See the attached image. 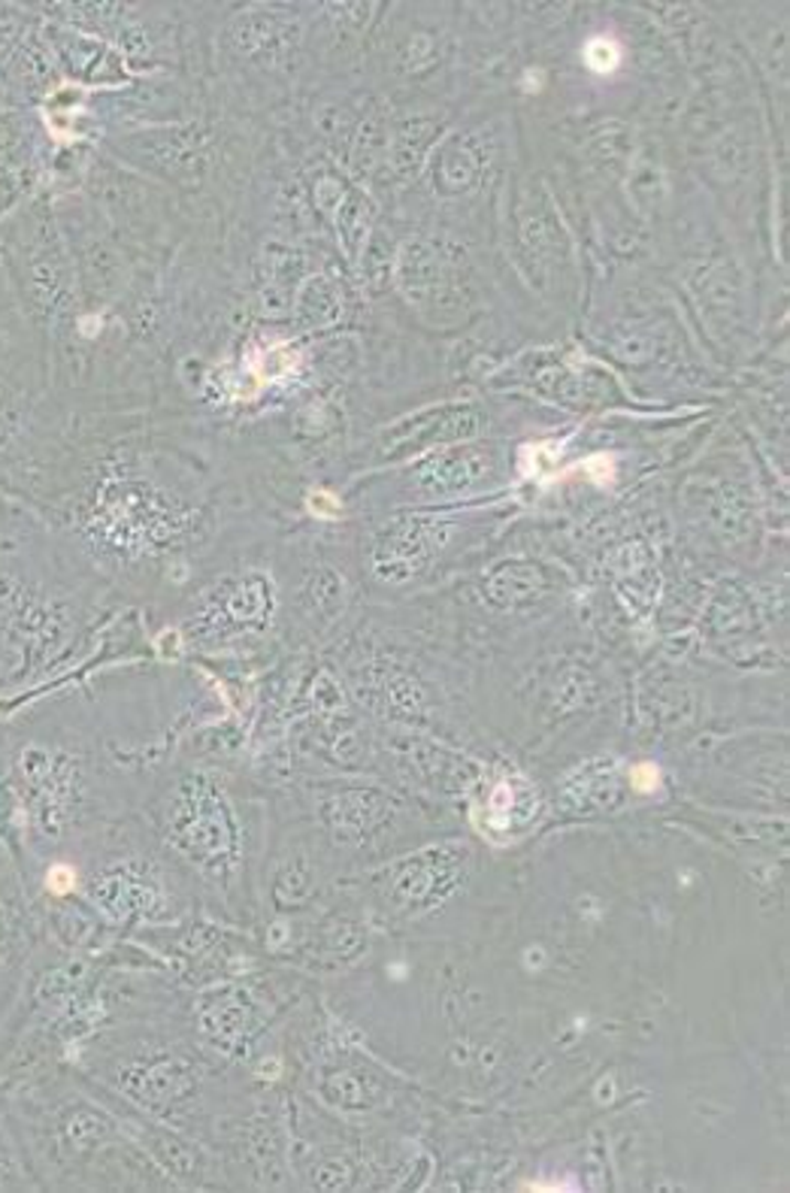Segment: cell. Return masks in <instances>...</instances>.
<instances>
[{"instance_id":"obj_1","label":"cell","mask_w":790,"mask_h":1193,"mask_svg":"<svg viewBox=\"0 0 790 1193\" xmlns=\"http://www.w3.org/2000/svg\"><path fill=\"white\" fill-rule=\"evenodd\" d=\"M167 842L189 858L191 866L227 882L239 866V830L225 793L213 781L191 779L182 785L164 816Z\"/></svg>"}]
</instances>
